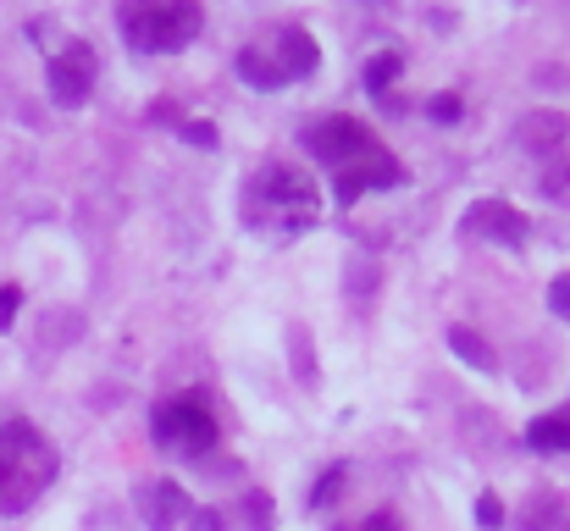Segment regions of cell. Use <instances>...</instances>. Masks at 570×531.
<instances>
[{
	"mask_svg": "<svg viewBox=\"0 0 570 531\" xmlns=\"http://www.w3.org/2000/svg\"><path fill=\"white\" fill-rule=\"evenodd\" d=\"M305 150L333 173L338 205H355V199L372 194V188H399V183H404L399 156L382 145L361 117H344V111L311 122V128H305Z\"/></svg>",
	"mask_w": 570,
	"mask_h": 531,
	"instance_id": "obj_1",
	"label": "cell"
},
{
	"mask_svg": "<svg viewBox=\"0 0 570 531\" xmlns=\"http://www.w3.org/2000/svg\"><path fill=\"white\" fill-rule=\"evenodd\" d=\"M56 471L61 454L33 421H0V515H28L56 488Z\"/></svg>",
	"mask_w": 570,
	"mask_h": 531,
	"instance_id": "obj_2",
	"label": "cell"
},
{
	"mask_svg": "<svg viewBox=\"0 0 570 531\" xmlns=\"http://www.w3.org/2000/svg\"><path fill=\"white\" fill-rule=\"evenodd\" d=\"M244 222L261 227V233H283V238L311 233L322 222V188L299 167L272 161L244 183Z\"/></svg>",
	"mask_w": 570,
	"mask_h": 531,
	"instance_id": "obj_3",
	"label": "cell"
},
{
	"mask_svg": "<svg viewBox=\"0 0 570 531\" xmlns=\"http://www.w3.org/2000/svg\"><path fill=\"white\" fill-rule=\"evenodd\" d=\"M322 67V45L311 39V28H299V22H272V28H261L244 50H238V61H233V72L249 83V89H288V83H299V78H311Z\"/></svg>",
	"mask_w": 570,
	"mask_h": 531,
	"instance_id": "obj_4",
	"label": "cell"
},
{
	"mask_svg": "<svg viewBox=\"0 0 570 531\" xmlns=\"http://www.w3.org/2000/svg\"><path fill=\"white\" fill-rule=\"evenodd\" d=\"M117 28L139 56H173L199 39V0H117Z\"/></svg>",
	"mask_w": 570,
	"mask_h": 531,
	"instance_id": "obj_5",
	"label": "cell"
},
{
	"mask_svg": "<svg viewBox=\"0 0 570 531\" xmlns=\"http://www.w3.org/2000/svg\"><path fill=\"white\" fill-rule=\"evenodd\" d=\"M150 437H156V449H167V454L199 460V454L216 449L222 432H216V415H210L205 393H173V399H161V404L150 410Z\"/></svg>",
	"mask_w": 570,
	"mask_h": 531,
	"instance_id": "obj_6",
	"label": "cell"
},
{
	"mask_svg": "<svg viewBox=\"0 0 570 531\" xmlns=\"http://www.w3.org/2000/svg\"><path fill=\"white\" fill-rule=\"evenodd\" d=\"M95 83H100V56H95V45H89V39H61V45L50 50V61H45V89H50V100H56L61 111H78V106L95 95Z\"/></svg>",
	"mask_w": 570,
	"mask_h": 531,
	"instance_id": "obj_7",
	"label": "cell"
},
{
	"mask_svg": "<svg viewBox=\"0 0 570 531\" xmlns=\"http://www.w3.org/2000/svg\"><path fill=\"white\" fill-rule=\"evenodd\" d=\"M465 233L471 238H488V244H504V249H521L527 244V216L510 199H476L465 210Z\"/></svg>",
	"mask_w": 570,
	"mask_h": 531,
	"instance_id": "obj_8",
	"label": "cell"
},
{
	"mask_svg": "<svg viewBox=\"0 0 570 531\" xmlns=\"http://www.w3.org/2000/svg\"><path fill=\"white\" fill-rule=\"evenodd\" d=\"M134 504H139V515H145L150 531H173L178 521L194 515L189 493H184L178 482H139V488H134Z\"/></svg>",
	"mask_w": 570,
	"mask_h": 531,
	"instance_id": "obj_9",
	"label": "cell"
},
{
	"mask_svg": "<svg viewBox=\"0 0 570 531\" xmlns=\"http://www.w3.org/2000/svg\"><path fill=\"white\" fill-rule=\"evenodd\" d=\"M515 134H521V150H532V156H554V150H566L570 117L566 111H527V117L515 122Z\"/></svg>",
	"mask_w": 570,
	"mask_h": 531,
	"instance_id": "obj_10",
	"label": "cell"
},
{
	"mask_svg": "<svg viewBox=\"0 0 570 531\" xmlns=\"http://www.w3.org/2000/svg\"><path fill=\"white\" fill-rule=\"evenodd\" d=\"M527 449H532V454H570V404L543 410V415L527 426Z\"/></svg>",
	"mask_w": 570,
	"mask_h": 531,
	"instance_id": "obj_11",
	"label": "cell"
},
{
	"mask_svg": "<svg viewBox=\"0 0 570 531\" xmlns=\"http://www.w3.org/2000/svg\"><path fill=\"white\" fill-rule=\"evenodd\" d=\"M399 67H404V56H399V50H377V56L366 61V95H372V100H387V89H393Z\"/></svg>",
	"mask_w": 570,
	"mask_h": 531,
	"instance_id": "obj_12",
	"label": "cell"
},
{
	"mask_svg": "<svg viewBox=\"0 0 570 531\" xmlns=\"http://www.w3.org/2000/svg\"><path fill=\"white\" fill-rule=\"evenodd\" d=\"M449 344H454V354H460L465 365L493 371V354H488V338H482V333H471V327H449Z\"/></svg>",
	"mask_w": 570,
	"mask_h": 531,
	"instance_id": "obj_13",
	"label": "cell"
},
{
	"mask_svg": "<svg viewBox=\"0 0 570 531\" xmlns=\"http://www.w3.org/2000/svg\"><path fill=\"white\" fill-rule=\"evenodd\" d=\"M344 482H350V471H344V465H333V471H327V476L316 482V493H311V504H316V510H327V504H333V499L344 493Z\"/></svg>",
	"mask_w": 570,
	"mask_h": 531,
	"instance_id": "obj_14",
	"label": "cell"
},
{
	"mask_svg": "<svg viewBox=\"0 0 570 531\" xmlns=\"http://www.w3.org/2000/svg\"><path fill=\"white\" fill-rule=\"evenodd\" d=\"M560 515H566V504H560V499H538V504H532V515H527V527H532V531H549L554 521H560Z\"/></svg>",
	"mask_w": 570,
	"mask_h": 531,
	"instance_id": "obj_15",
	"label": "cell"
},
{
	"mask_svg": "<svg viewBox=\"0 0 570 531\" xmlns=\"http://www.w3.org/2000/svg\"><path fill=\"white\" fill-rule=\"evenodd\" d=\"M543 194H549L554 205H570V167H549V173H543Z\"/></svg>",
	"mask_w": 570,
	"mask_h": 531,
	"instance_id": "obj_16",
	"label": "cell"
},
{
	"mask_svg": "<svg viewBox=\"0 0 570 531\" xmlns=\"http://www.w3.org/2000/svg\"><path fill=\"white\" fill-rule=\"evenodd\" d=\"M476 521H482V531H504V504L493 493H482L476 499Z\"/></svg>",
	"mask_w": 570,
	"mask_h": 531,
	"instance_id": "obj_17",
	"label": "cell"
},
{
	"mask_svg": "<svg viewBox=\"0 0 570 531\" xmlns=\"http://www.w3.org/2000/svg\"><path fill=\"white\" fill-rule=\"evenodd\" d=\"M549 311H554L560 322H570V272H566V277H554V283H549Z\"/></svg>",
	"mask_w": 570,
	"mask_h": 531,
	"instance_id": "obj_18",
	"label": "cell"
},
{
	"mask_svg": "<svg viewBox=\"0 0 570 531\" xmlns=\"http://www.w3.org/2000/svg\"><path fill=\"white\" fill-rule=\"evenodd\" d=\"M17 305H22V288H17V283H6V288H0V333L17 322Z\"/></svg>",
	"mask_w": 570,
	"mask_h": 531,
	"instance_id": "obj_19",
	"label": "cell"
},
{
	"mask_svg": "<svg viewBox=\"0 0 570 531\" xmlns=\"http://www.w3.org/2000/svg\"><path fill=\"white\" fill-rule=\"evenodd\" d=\"M338 531H404V521H399L393 510H377V515H366L361 527H338Z\"/></svg>",
	"mask_w": 570,
	"mask_h": 531,
	"instance_id": "obj_20",
	"label": "cell"
},
{
	"mask_svg": "<svg viewBox=\"0 0 570 531\" xmlns=\"http://www.w3.org/2000/svg\"><path fill=\"white\" fill-rule=\"evenodd\" d=\"M189 531H227V515H222V510H194Z\"/></svg>",
	"mask_w": 570,
	"mask_h": 531,
	"instance_id": "obj_21",
	"label": "cell"
},
{
	"mask_svg": "<svg viewBox=\"0 0 570 531\" xmlns=\"http://www.w3.org/2000/svg\"><path fill=\"white\" fill-rule=\"evenodd\" d=\"M432 117H438V122H454V117H460V100H454V95H438V100H432Z\"/></svg>",
	"mask_w": 570,
	"mask_h": 531,
	"instance_id": "obj_22",
	"label": "cell"
}]
</instances>
